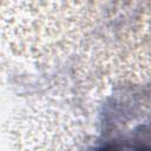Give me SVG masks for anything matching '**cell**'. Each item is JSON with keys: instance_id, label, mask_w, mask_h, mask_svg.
<instances>
[{"instance_id": "cell-1", "label": "cell", "mask_w": 151, "mask_h": 151, "mask_svg": "<svg viewBox=\"0 0 151 151\" xmlns=\"http://www.w3.org/2000/svg\"><path fill=\"white\" fill-rule=\"evenodd\" d=\"M93 151H151V150L140 143L118 140V142H110L104 145H100L96 147Z\"/></svg>"}]
</instances>
